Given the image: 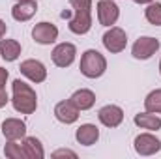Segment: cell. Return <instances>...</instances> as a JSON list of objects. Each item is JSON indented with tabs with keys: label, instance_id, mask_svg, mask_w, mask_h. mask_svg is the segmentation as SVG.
<instances>
[{
	"label": "cell",
	"instance_id": "1",
	"mask_svg": "<svg viewBox=\"0 0 161 159\" xmlns=\"http://www.w3.org/2000/svg\"><path fill=\"white\" fill-rule=\"evenodd\" d=\"M11 88H13V97H11L13 109L21 114H32L38 109V96L34 88L21 79L13 80Z\"/></svg>",
	"mask_w": 161,
	"mask_h": 159
},
{
	"label": "cell",
	"instance_id": "2",
	"mask_svg": "<svg viewBox=\"0 0 161 159\" xmlns=\"http://www.w3.org/2000/svg\"><path fill=\"white\" fill-rule=\"evenodd\" d=\"M73 17L69 19V30L73 34H86L92 28V0H69Z\"/></svg>",
	"mask_w": 161,
	"mask_h": 159
},
{
	"label": "cell",
	"instance_id": "3",
	"mask_svg": "<svg viewBox=\"0 0 161 159\" xmlns=\"http://www.w3.org/2000/svg\"><path fill=\"white\" fill-rule=\"evenodd\" d=\"M80 73L88 79H97L105 73L107 69V60L105 56L96 51V49H88L82 56H80V66H79Z\"/></svg>",
	"mask_w": 161,
	"mask_h": 159
},
{
	"label": "cell",
	"instance_id": "4",
	"mask_svg": "<svg viewBox=\"0 0 161 159\" xmlns=\"http://www.w3.org/2000/svg\"><path fill=\"white\" fill-rule=\"evenodd\" d=\"M161 43L159 40L152 38V36H142L133 43V49H131V54L137 58V60H148L152 58L158 51H159Z\"/></svg>",
	"mask_w": 161,
	"mask_h": 159
},
{
	"label": "cell",
	"instance_id": "5",
	"mask_svg": "<svg viewBox=\"0 0 161 159\" xmlns=\"http://www.w3.org/2000/svg\"><path fill=\"white\" fill-rule=\"evenodd\" d=\"M103 47L109 52H122L127 45V36L120 26H111L105 34H103Z\"/></svg>",
	"mask_w": 161,
	"mask_h": 159
},
{
	"label": "cell",
	"instance_id": "6",
	"mask_svg": "<svg viewBox=\"0 0 161 159\" xmlns=\"http://www.w3.org/2000/svg\"><path fill=\"white\" fill-rule=\"evenodd\" d=\"M133 146L139 156H154L161 150V140L152 133H141L135 137Z\"/></svg>",
	"mask_w": 161,
	"mask_h": 159
},
{
	"label": "cell",
	"instance_id": "7",
	"mask_svg": "<svg viewBox=\"0 0 161 159\" xmlns=\"http://www.w3.org/2000/svg\"><path fill=\"white\" fill-rule=\"evenodd\" d=\"M120 17V8L114 0H99L97 2V21L103 26H113Z\"/></svg>",
	"mask_w": 161,
	"mask_h": 159
},
{
	"label": "cell",
	"instance_id": "8",
	"mask_svg": "<svg viewBox=\"0 0 161 159\" xmlns=\"http://www.w3.org/2000/svg\"><path fill=\"white\" fill-rule=\"evenodd\" d=\"M75 56H77V49H75V45L73 43H58L54 49H53V62H54V66H58V68H68V66H71L73 64V60H75Z\"/></svg>",
	"mask_w": 161,
	"mask_h": 159
},
{
	"label": "cell",
	"instance_id": "9",
	"mask_svg": "<svg viewBox=\"0 0 161 159\" xmlns=\"http://www.w3.org/2000/svg\"><path fill=\"white\" fill-rule=\"evenodd\" d=\"M32 38H34L36 43H40V45H51V43H54L56 38H58V28L53 23L41 21V23H38L32 28Z\"/></svg>",
	"mask_w": 161,
	"mask_h": 159
},
{
	"label": "cell",
	"instance_id": "10",
	"mask_svg": "<svg viewBox=\"0 0 161 159\" xmlns=\"http://www.w3.org/2000/svg\"><path fill=\"white\" fill-rule=\"evenodd\" d=\"M19 71H21L26 79H30L32 82H43V80L47 79V69H45V66L41 64L40 60H34V58L21 62Z\"/></svg>",
	"mask_w": 161,
	"mask_h": 159
},
{
	"label": "cell",
	"instance_id": "11",
	"mask_svg": "<svg viewBox=\"0 0 161 159\" xmlns=\"http://www.w3.org/2000/svg\"><path fill=\"white\" fill-rule=\"evenodd\" d=\"M2 133L8 140H21L26 137V123L19 118H6L2 122Z\"/></svg>",
	"mask_w": 161,
	"mask_h": 159
},
{
	"label": "cell",
	"instance_id": "12",
	"mask_svg": "<svg viewBox=\"0 0 161 159\" xmlns=\"http://www.w3.org/2000/svg\"><path fill=\"white\" fill-rule=\"evenodd\" d=\"M97 118L105 127H118L124 120V111L118 105H105L99 109Z\"/></svg>",
	"mask_w": 161,
	"mask_h": 159
},
{
	"label": "cell",
	"instance_id": "13",
	"mask_svg": "<svg viewBox=\"0 0 161 159\" xmlns=\"http://www.w3.org/2000/svg\"><path fill=\"white\" fill-rule=\"evenodd\" d=\"M79 109L68 99V101H60V103H56V107H54V116L58 122H62V123H66V125H69V123H75L77 120H79Z\"/></svg>",
	"mask_w": 161,
	"mask_h": 159
},
{
	"label": "cell",
	"instance_id": "14",
	"mask_svg": "<svg viewBox=\"0 0 161 159\" xmlns=\"http://www.w3.org/2000/svg\"><path fill=\"white\" fill-rule=\"evenodd\" d=\"M38 11V2L36 0H21L11 8V17L15 21H28L36 15Z\"/></svg>",
	"mask_w": 161,
	"mask_h": 159
},
{
	"label": "cell",
	"instance_id": "15",
	"mask_svg": "<svg viewBox=\"0 0 161 159\" xmlns=\"http://www.w3.org/2000/svg\"><path fill=\"white\" fill-rule=\"evenodd\" d=\"M75 139H77V142L82 144V146H92L99 139V129L94 123H82L79 129L75 131Z\"/></svg>",
	"mask_w": 161,
	"mask_h": 159
},
{
	"label": "cell",
	"instance_id": "16",
	"mask_svg": "<svg viewBox=\"0 0 161 159\" xmlns=\"http://www.w3.org/2000/svg\"><path fill=\"white\" fill-rule=\"evenodd\" d=\"M69 101H71L79 111H88V109H92L94 103H96V94H94L92 90H88V88H80V90H77V92L71 94Z\"/></svg>",
	"mask_w": 161,
	"mask_h": 159
},
{
	"label": "cell",
	"instance_id": "17",
	"mask_svg": "<svg viewBox=\"0 0 161 159\" xmlns=\"http://www.w3.org/2000/svg\"><path fill=\"white\" fill-rule=\"evenodd\" d=\"M135 125H139L141 129H148V131H158L161 129V118L159 116H156L154 112H139V114H135Z\"/></svg>",
	"mask_w": 161,
	"mask_h": 159
},
{
	"label": "cell",
	"instance_id": "18",
	"mask_svg": "<svg viewBox=\"0 0 161 159\" xmlns=\"http://www.w3.org/2000/svg\"><path fill=\"white\" fill-rule=\"evenodd\" d=\"M0 54L6 62H15L21 56V43L15 40H0Z\"/></svg>",
	"mask_w": 161,
	"mask_h": 159
},
{
	"label": "cell",
	"instance_id": "19",
	"mask_svg": "<svg viewBox=\"0 0 161 159\" xmlns=\"http://www.w3.org/2000/svg\"><path fill=\"white\" fill-rule=\"evenodd\" d=\"M23 150L26 154L28 159H43L45 152H43V144L40 142V139L36 137H25L23 139Z\"/></svg>",
	"mask_w": 161,
	"mask_h": 159
},
{
	"label": "cell",
	"instance_id": "20",
	"mask_svg": "<svg viewBox=\"0 0 161 159\" xmlns=\"http://www.w3.org/2000/svg\"><path fill=\"white\" fill-rule=\"evenodd\" d=\"M144 109L148 112H154V114H161V88L159 90H152L146 99H144Z\"/></svg>",
	"mask_w": 161,
	"mask_h": 159
},
{
	"label": "cell",
	"instance_id": "21",
	"mask_svg": "<svg viewBox=\"0 0 161 159\" xmlns=\"http://www.w3.org/2000/svg\"><path fill=\"white\" fill-rule=\"evenodd\" d=\"M146 21L154 26H161V4L159 2H150L148 8L144 9Z\"/></svg>",
	"mask_w": 161,
	"mask_h": 159
},
{
	"label": "cell",
	"instance_id": "22",
	"mask_svg": "<svg viewBox=\"0 0 161 159\" xmlns=\"http://www.w3.org/2000/svg\"><path fill=\"white\" fill-rule=\"evenodd\" d=\"M4 156H6L8 159H23V157H26L23 146L17 144L15 140H8V142H6V146H4Z\"/></svg>",
	"mask_w": 161,
	"mask_h": 159
},
{
	"label": "cell",
	"instance_id": "23",
	"mask_svg": "<svg viewBox=\"0 0 161 159\" xmlns=\"http://www.w3.org/2000/svg\"><path fill=\"white\" fill-rule=\"evenodd\" d=\"M53 159H58V157H71V159H77V154L73 150H68V148H62V150H56L51 154Z\"/></svg>",
	"mask_w": 161,
	"mask_h": 159
},
{
	"label": "cell",
	"instance_id": "24",
	"mask_svg": "<svg viewBox=\"0 0 161 159\" xmlns=\"http://www.w3.org/2000/svg\"><path fill=\"white\" fill-rule=\"evenodd\" d=\"M8 77H9L8 69L0 68V88H4V86H6V82H8Z\"/></svg>",
	"mask_w": 161,
	"mask_h": 159
},
{
	"label": "cell",
	"instance_id": "25",
	"mask_svg": "<svg viewBox=\"0 0 161 159\" xmlns=\"http://www.w3.org/2000/svg\"><path fill=\"white\" fill-rule=\"evenodd\" d=\"M8 101H9L8 92H6L4 88H0V109H2V107H6V105H8Z\"/></svg>",
	"mask_w": 161,
	"mask_h": 159
},
{
	"label": "cell",
	"instance_id": "26",
	"mask_svg": "<svg viewBox=\"0 0 161 159\" xmlns=\"http://www.w3.org/2000/svg\"><path fill=\"white\" fill-rule=\"evenodd\" d=\"M6 30H8V26H6V23H4V21L0 19V40H2L4 36H6Z\"/></svg>",
	"mask_w": 161,
	"mask_h": 159
},
{
	"label": "cell",
	"instance_id": "27",
	"mask_svg": "<svg viewBox=\"0 0 161 159\" xmlns=\"http://www.w3.org/2000/svg\"><path fill=\"white\" fill-rule=\"evenodd\" d=\"M135 4H150V2H154V0H133Z\"/></svg>",
	"mask_w": 161,
	"mask_h": 159
},
{
	"label": "cell",
	"instance_id": "28",
	"mask_svg": "<svg viewBox=\"0 0 161 159\" xmlns=\"http://www.w3.org/2000/svg\"><path fill=\"white\" fill-rule=\"evenodd\" d=\"M159 73H161V62H159Z\"/></svg>",
	"mask_w": 161,
	"mask_h": 159
},
{
	"label": "cell",
	"instance_id": "29",
	"mask_svg": "<svg viewBox=\"0 0 161 159\" xmlns=\"http://www.w3.org/2000/svg\"><path fill=\"white\" fill-rule=\"evenodd\" d=\"M17 2H21V0H17Z\"/></svg>",
	"mask_w": 161,
	"mask_h": 159
}]
</instances>
